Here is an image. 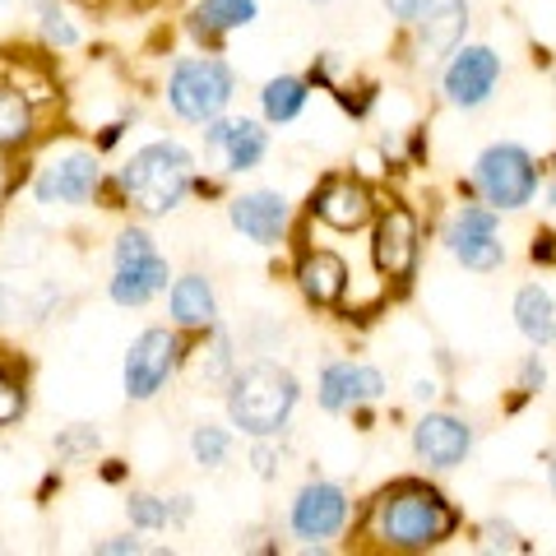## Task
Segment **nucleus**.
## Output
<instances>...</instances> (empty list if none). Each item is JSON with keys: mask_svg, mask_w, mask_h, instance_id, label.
Returning <instances> with one entry per match:
<instances>
[{"mask_svg": "<svg viewBox=\"0 0 556 556\" xmlns=\"http://www.w3.org/2000/svg\"><path fill=\"white\" fill-rule=\"evenodd\" d=\"M348 525V496L334 482H311L292 501V533L306 543H325Z\"/></svg>", "mask_w": 556, "mask_h": 556, "instance_id": "nucleus-9", "label": "nucleus"}, {"mask_svg": "<svg viewBox=\"0 0 556 556\" xmlns=\"http://www.w3.org/2000/svg\"><path fill=\"white\" fill-rule=\"evenodd\" d=\"M232 89H237V79L223 61L186 56V61H177V70H172V79H167V102L181 121L204 126V121H214L232 102Z\"/></svg>", "mask_w": 556, "mask_h": 556, "instance_id": "nucleus-4", "label": "nucleus"}, {"mask_svg": "<svg viewBox=\"0 0 556 556\" xmlns=\"http://www.w3.org/2000/svg\"><path fill=\"white\" fill-rule=\"evenodd\" d=\"M190 455H195V464H204V468H223L228 455H232V431L214 427V422L195 427V437H190Z\"/></svg>", "mask_w": 556, "mask_h": 556, "instance_id": "nucleus-25", "label": "nucleus"}, {"mask_svg": "<svg viewBox=\"0 0 556 556\" xmlns=\"http://www.w3.org/2000/svg\"><path fill=\"white\" fill-rule=\"evenodd\" d=\"M298 380L292 371L274 367V362H251L228 380V417L255 441H269L288 427L292 408H298Z\"/></svg>", "mask_w": 556, "mask_h": 556, "instance_id": "nucleus-2", "label": "nucleus"}, {"mask_svg": "<svg viewBox=\"0 0 556 556\" xmlns=\"http://www.w3.org/2000/svg\"><path fill=\"white\" fill-rule=\"evenodd\" d=\"M130 519L139 529H167V519H172V506L167 501H159V496H130Z\"/></svg>", "mask_w": 556, "mask_h": 556, "instance_id": "nucleus-26", "label": "nucleus"}, {"mask_svg": "<svg viewBox=\"0 0 556 556\" xmlns=\"http://www.w3.org/2000/svg\"><path fill=\"white\" fill-rule=\"evenodd\" d=\"M501 79V56L492 47H464L445 65V93L455 108H482Z\"/></svg>", "mask_w": 556, "mask_h": 556, "instance_id": "nucleus-10", "label": "nucleus"}, {"mask_svg": "<svg viewBox=\"0 0 556 556\" xmlns=\"http://www.w3.org/2000/svg\"><path fill=\"white\" fill-rule=\"evenodd\" d=\"M190 167L195 163H190V153L181 144L159 139V144H144L139 153H130V163L121 167V190L144 214H172L190 190Z\"/></svg>", "mask_w": 556, "mask_h": 556, "instance_id": "nucleus-3", "label": "nucleus"}, {"mask_svg": "<svg viewBox=\"0 0 556 556\" xmlns=\"http://www.w3.org/2000/svg\"><path fill=\"white\" fill-rule=\"evenodd\" d=\"M20 413H24V390L10 376H0V427H10Z\"/></svg>", "mask_w": 556, "mask_h": 556, "instance_id": "nucleus-28", "label": "nucleus"}, {"mask_svg": "<svg viewBox=\"0 0 556 556\" xmlns=\"http://www.w3.org/2000/svg\"><path fill=\"white\" fill-rule=\"evenodd\" d=\"M413 450L427 468H459L473 450V427L464 417H450V413H431L413 427Z\"/></svg>", "mask_w": 556, "mask_h": 556, "instance_id": "nucleus-11", "label": "nucleus"}, {"mask_svg": "<svg viewBox=\"0 0 556 556\" xmlns=\"http://www.w3.org/2000/svg\"><path fill=\"white\" fill-rule=\"evenodd\" d=\"M42 38L56 42V47H75L79 42V33L65 24V14H61L56 0H42Z\"/></svg>", "mask_w": 556, "mask_h": 556, "instance_id": "nucleus-27", "label": "nucleus"}, {"mask_svg": "<svg viewBox=\"0 0 556 556\" xmlns=\"http://www.w3.org/2000/svg\"><path fill=\"white\" fill-rule=\"evenodd\" d=\"M102 556H121V552H139V538H112V543L98 547Z\"/></svg>", "mask_w": 556, "mask_h": 556, "instance_id": "nucleus-30", "label": "nucleus"}, {"mask_svg": "<svg viewBox=\"0 0 556 556\" xmlns=\"http://www.w3.org/2000/svg\"><path fill=\"white\" fill-rule=\"evenodd\" d=\"M177 362H181V339L172 329H144L126 353V394L153 399L167 386V376L177 371Z\"/></svg>", "mask_w": 556, "mask_h": 556, "instance_id": "nucleus-7", "label": "nucleus"}, {"mask_svg": "<svg viewBox=\"0 0 556 556\" xmlns=\"http://www.w3.org/2000/svg\"><path fill=\"white\" fill-rule=\"evenodd\" d=\"M302 292L316 306H329V302H339L343 298V283H348V269H343V260L339 255H329V251H316V255H306L302 260Z\"/></svg>", "mask_w": 556, "mask_h": 556, "instance_id": "nucleus-21", "label": "nucleus"}, {"mask_svg": "<svg viewBox=\"0 0 556 556\" xmlns=\"http://www.w3.org/2000/svg\"><path fill=\"white\" fill-rule=\"evenodd\" d=\"M167 260L149 241V232H121L116 237V278H112V302L116 306H144L167 288Z\"/></svg>", "mask_w": 556, "mask_h": 556, "instance_id": "nucleus-5", "label": "nucleus"}, {"mask_svg": "<svg viewBox=\"0 0 556 556\" xmlns=\"http://www.w3.org/2000/svg\"><path fill=\"white\" fill-rule=\"evenodd\" d=\"M552 492H556V455H552Z\"/></svg>", "mask_w": 556, "mask_h": 556, "instance_id": "nucleus-31", "label": "nucleus"}, {"mask_svg": "<svg viewBox=\"0 0 556 556\" xmlns=\"http://www.w3.org/2000/svg\"><path fill=\"white\" fill-rule=\"evenodd\" d=\"M204 144L208 149H223L228 159V172H251L269 149V135L255 126V121H204Z\"/></svg>", "mask_w": 556, "mask_h": 556, "instance_id": "nucleus-16", "label": "nucleus"}, {"mask_svg": "<svg viewBox=\"0 0 556 556\" xmlns=\"http://www.w3.org/2000/svg\"><path fill=\"white\" fill-rule=\"evenodd\" d=\"M515 325H519V334H525L529 343H552L556 339V306H552V292L547 288H519V298H515Z\"/></svg>", "mask_w": 556, "mask_h": 556, "instance_id": "nucleus-20", "label": "nucleus"}, {"mask_svg": "<svg viewBox=\"0 0 556 556\" xmlns=\"http://www.w3.org/2000/svg\"><path fill=\"white\" fill-rule=\"evenodd\" d=\"M316 214L329 223V228L353 232L371 218V195H367V186H357V181H329L316 200Z\"/></svg>", "mask_w": 556, "mask_h": 556, "instance_id": "nucleus-19", "label": "nucleus"}, {"mask_svg": "<svg viewBox=\"0 0 556 556\" xmlns=\"http://www.w3.org/2000/svg\"><path fill=\"white\" fill-rule=\"evenodd\" d=\"M386 394V376L376 367H357V362H329L320 371V408L329 413H353L362 404Z\"/></svg>", "mask_w": 556, "mask_h": 556, "instance_id": "nucleus-12", "label": "nucleus"}, {"mask_svg": "<svg viewBox=\"0 0 556 556\" xmlns=\"http://www.w3.org/2000/svg\"><path fill=\"white\" fill-rule=\"evenodd\" d=\"M260 108H265V116L274 121V126H283V121H292L302 108H306V84L298 75H278L265 84V93H260Z\"/></svg>", "mask_w": 556, "mask_h": 556, "instance_id": "nucleus-23", "label": "nucleus"}, {"mask_svg": "<svg viewBox=\"0 0 556 556\" xmlns=\"http://www.w3.org/2000/svg\"><path fill=\"white\" fill-rule=\"evenodd\" d=\"M386 5H390V14H394V20L417 24V20H422V14H427V5H431V0H386Z\"/></svg>", "mask_w": 556, "mask_h": 556, "instance_id": "nucleus-29", "label": "nucleus"}, {"mask_svg": "<svg viewBox=\"0 0 556 556\" xmlns=\"http://www.w3.org/2000/svg\"><path fill=\"white\" fill-rule=\"evenodd\" d=\"M445 247L464 269H478V274H492V269H501V260H506V247H501V232H496V214L492 208H478V204L459 208V218L450 223V232H445Z\"/></svg>", "mask_w": 556, "mask_h": 556, "instance_id": "nucleus-8", "label": "nucleus"}, {"mask_svg": "<svg viewBox=\"0 0 556 556\" xmlns=\"http://www.w3.org/2000/svg\"><path fill=\"white\" fill-rule=\"evenodd\" d=\"M232 228L241 237H251L255 247H274L288 228V200L278 190H251V195H237L232 200Z\"/></svg>", "mask_w": 556, "mask_h": 556, "instance_id": "nucleus-15", "label": "nucleus"}, {"mask_svg": "<svg viewBox=\"0 0 556 556\" xmlns=\"http://www.w3.org/2000/svg\"><path fill=\"white\" fill-rule=\"evenodd\" d=\"M172 320L181 329H214L218 325V302L204 274H181L172 283Z\"/></svg>", "mask_w": 556, "mask_h": 556, "instance_id": "nucleus-18", "label": "nucleus"}, {"mask_svg": "<svg viewBox=\"0 0 556 556\" xmlns=\"http://www.w3.org/2000/svg\"><path fill=\"white\" fill-rule=\"evenodd\" d=\"M459 515L445 506L441 492H431L422 482H399L390 486L386 496L376 501L371 510V529L386 547L399 552H422V547H437L455 533Z\"/></svg>", "mask_w": 556, "mask_h": 556, "instance_id": "nucleus-1", "label": "nucleus"}, {"mask_svg": "<svg viewBox=\"0 0 556 556\" xmlns=\"http://www.w3.org/2000/svg\"><path fill=\"white\" fill-rule=\"evenodd\" d=\"M316 5H325V0H316Z\"/></svg>", "mask_w": 556, "mask_h": 556, "instance_id": "nucleus-32", "label": "nucleus"}, {"mask_svg": "<svg viewBox=\"0 0 556 556\" xmlns=\"http://www.w3.org/2000/svg\"><path fill=\"white\" fill-rule=\"evenodd\" d=\"M478 190L486 195L492 208H525L538 190V167L529 159V149L519 144H492L478 159V172H473Z\"/></svg>", "mask_w": 556, "mask_h": 556, "instance_id": "nucleus-6", "label": "nucleus"}, {"mask_svg": "<svg viewBox=\"0 0 556 556\" xmlns=\"http://www.w3.org/2000/svg\"><path fill=\"white\" fill-rule=\"evenodd\" d=\"M28 130H33L28 98H24V93H14V89H0V149L24 144Z\"/></svg>", "mask_w": 556, "mask_h": 556, "instance_id": "nucleus-24", "label": "nucleus"}, {"mask_svg": "<svg viewBox=\"0 0 556 556\" xmlns=\"http://www.w3.org/2000/svg\"><path fill=\"white\" fill-rule=\"evenodd\" d=\"M413 260H417V223L408 208H390L376 228V265L380 274L404 278L413 269Z\"/></svg>", "mask_w": 556, "mask_h": 556, "instance_id": "nucleus-17", "label": "nucleus"}, {"mask_svg": "<svg viewBox=\"0 0 556 556\" xmlns=\"http://www.w3.org/2000/svg\"><path fill=\"white\" fill-rule=\"evenodd\" d=\"M255 20V0H200L195 5V28L200 33H232Z\"/></svg>", "mask_w": 556, "mask_h": 556, "instance_id": "nucleus-22", "label": "nucleus"}, {"mask_svg": "<svg viewBox=\"0 0 556 556\" xmlns=\"http://www.w3.org/2000/svg\"><path fill=\"white\" fill-rule=\"evenodd\" d=\"M464 28H468L464 0H431L427 14L417 20V51H422V65H437L445 56H455Z\"/></svg>", "mask_w": 556, "mask_h": 556, "instance_id": "nucleus-14", "label": "nucleus"}, {"mask_svg": "<svg viewBox=\"0 0 556 556\" xmlns=\"http://www.w3.org/2000/svg\"><path fill=\"white\" fill-rule=\"evenodd\" d=\"M98 181H102L98 159L93 153H84V149H75V153H65V159L42 167L38 200L42 204H84L98 190Z\"/></svg>", "mask_w": 556, "mask_h": 556, "instance_id": "nucleus-13", "label": "nucleus"}]
</instances>
